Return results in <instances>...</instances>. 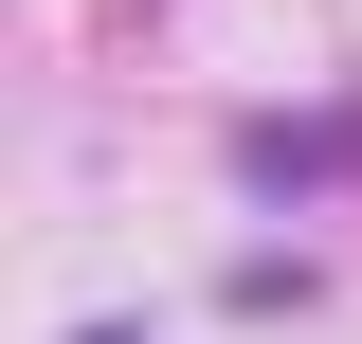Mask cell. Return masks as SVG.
Here are the masks:
<instances>
[{
  "label": "cell",
  "instance_id": "6da1fadb",
  "mask_svg": "<svg viewBox=\"0 0 362 344\" xmlns=\"http://www.w3.org/2000/svg\"><path fill=\"white\" fill-rule=\"evenodd\" d=\"M90 344H127V326H90Z\"/></svg>",
  "mask_w": 362,
  "mask_h": 344
}]
</instances>
